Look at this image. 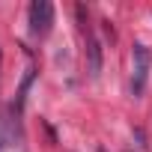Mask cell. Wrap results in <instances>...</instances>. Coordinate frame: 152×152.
<instances>
[{
	"mask_svg": "<svg viewBox=\"0 0 152 152\" xmlns=\"http://www.w3.org/2000/svg\"><path fill=\"white\" fill-rule=\"evenodd\" d=\"M99 152H104V149H99Z\"/></svg>",
	"mask_w": 152,
	"mask_h": 152,
	"instance_id": "5",
	"label": "cell"
},
{
	"mask_svg": "<svg viewBox=\"0 0 152 152\" xmlns=\"http://www.w3.org/2000/svg\"><path fill=\"white\" fill-rule=\"evenodd\" d=\"M149 69H152V51L137 42V45L131 48V96H134V99H140V96L146 93Z\"/></svg>",
	"mask_w": 152,
	"mask_h": 152,
	"instance_id": "1",
	"label": "cell"
},
{
	"mask_svg": "<svg viewBox=\"0 0 152 152\" xmlns=\"http://www.w3.org/2000/svg\"><path fill=\"white\" fill-rule=\"evenodd\" d=\"M78 18H81V30H84V42H87V69H90V78H99L102 75V45L93 36V30L87 27L84 18V6H78Z\"/></svg>",
	"mask_w": 152,
	"mask_h": 152,
	"instance_id": "2",
	"label": "cell"
},
{
	"mask_svg": "<svg viewBox=\"0 0 152 152\" xmlns=\"http://www.w3.org/2000/svg\"><path fill=\"white\" fill-rule=\"evenodd\" d=\"M0 146H3V122H0Z\"/></svg>",
	"mask_w": 152,
	"mask_h": 152,
	"instance_id": "4",
	"label": "cell"
},
{
	"mask_svg": "<svg viewBox=\"0 0 152 152\" xmlns=\"http://www.w3.org/2000/svg\"><path fill=\"white\" fill-rule=\"evenodd\" d=\"M54 24V6L48 0H33L30 3V33L33 36H45Z\"/></svg>",
	"mask_w": 152,
	"mask_h": 152,
	"instance_id": "3",
	"label": "cell"
}]
</instances>
